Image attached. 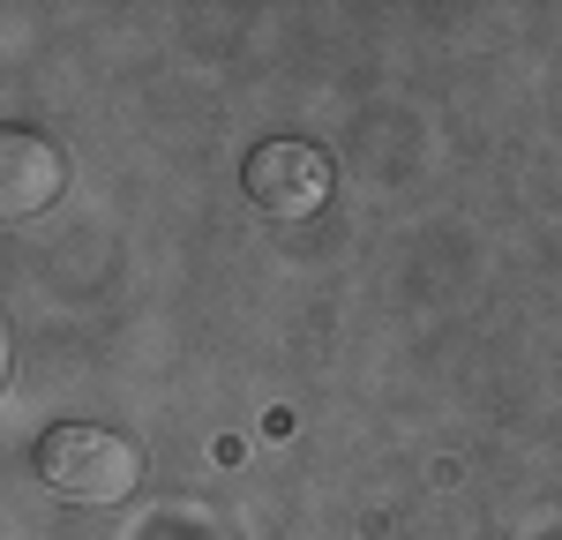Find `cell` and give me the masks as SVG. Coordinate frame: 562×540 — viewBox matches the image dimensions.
<instances>
[{
  "label": "cell",
  "mask_w": 562,
  "mask_h": 540,
  "mask_svg": "<svg viewBox=\"0 0 562 540\" xmlns=\"http://www.w3.org/2000/svg\"><path fill=\"white\" fill-rule=\"evenodd\" d=\"M240 188H248V203H256L262 218H315L330 203V188H338V166L307 135H270V143L248 150Z\"/></svg>",
  "instance_id": "7a4b0ae2"
},
{
  "label": "cell",
  "mask_w": 562,
  "mask_h": 540,
  "mask_svg": "<svg viewBox=\"0 0 562 540\" xmlns=\"http://www.w3.org/2000/svg\"><path fill=\"white\" fill-rule=\"evenodd\" d=\"M38 481L68 503H128L143 481V450L98 420H60L38 436Z\"/></svg>",
  "instance_id": "6da1fadb"
},
{
  "label": "cell",
  "mask_w": 562,
  "mask_h": 540,
  "mask_svg": "<svg viewBox=\"0 0 562 540\" xmlns=\"http://www.w3.org/2000/svg\"><path fill=\"white\" fill-rule=\"evenodd\" d=\"M60 188H68V158H60L38 128H8L0 135V211H8V218H38V211H53Z\"/></svg>",
  "instance_id": "3957f363"
}]
</instances>
